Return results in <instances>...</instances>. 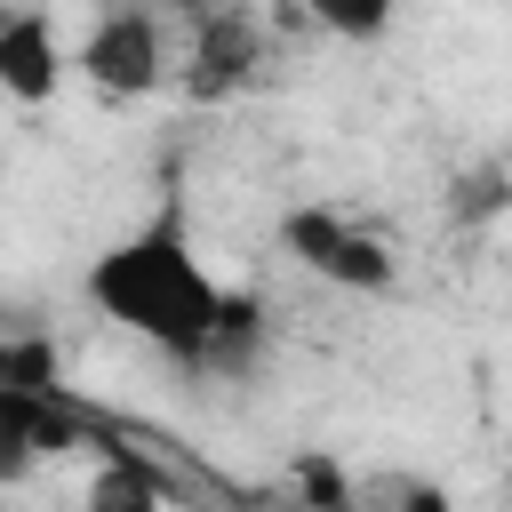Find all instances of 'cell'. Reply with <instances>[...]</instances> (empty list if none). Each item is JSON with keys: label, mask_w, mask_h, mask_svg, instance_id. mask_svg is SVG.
I'll return each instance as SVG.
<instances>
[{"label": "cell", "mask_w": 512, "mask_h": 512, "mask_svg": "<svg viewBox=\"0 0 512 512\" xmlns=\"http://www.w3.org/2000/svg\"><path fill=\"white\" fill-rule=\"evenodd\" d=\"M280 248L304 264V272H320L328 288H352V296H376V288H392V248L376 240V232H360V224H344L336 208H288L280 216Z\"/></svg>", "instance_id": "cell-3"}, {"label": "cell", "mask_w": 512, "mask_h": 512, "mask_svg": "<svg viewBox=\"0 0 512 512\" xmlns=\"http://www.w3.org/2000/svg\"><path fill=\"white\" fill-rule=\"evenodd\" d=\"M72 72L96 88V96H152L168 80V40H160V16L152 8H104L88 24V40L72 48Z\"/></svg>", "instance_id": "cell-2"}, {"label": "cell", "mask_w": 512, "mask_h": 512, "mask_svg": "<svg viewBox=\"0 0 512 512\" xmlns=\"http://www.w3.org/2000/svg\"><path fill=\"white\" fill-rule=\"evenodd\" d=\"M408 512H448V496L440 488H408Z\"/></svg>", "instance_id": "cell-11"}, {"label": "cell", "mask_w": 512, "mask_h": 512, "mask_svg": "<svg viewBox=\"0 0 512 512\" xmlns=\"http://www.w3.org/2000/svg\"><path fill=\"white\" fill-rule=\"evenodd\" d=\"M64 88V40L48 8H16L0 16V96L8 104H48Z\"/></svg>", "instance_id": "cell-4"}, {"label": "cell", "mask_w": 512, "mask_h": 512, "mask_svg": "<svg viewBox=\"0 0 512 512\" xmlns=\"http://www.w3.org/2000/svg\"><path fill=\"white\" fill-rule=\"evenodd\" d=\"M496 208H512V168H464L456 176V192H448V216L456 224H480V216H496Z\"/></svg>", "instance_id": "cell-8"}, {"label": "cell", "mask_w": 512, "mask_h": 512, "mask_svg": "<svg viewBox=\"0 0 512 512\" xmlns=\"http://www.w3.org/2000/svg\"><path fill=\"white\" fill-rule=\"evenodd\" d=\"M80 512H160V480L136 456H104L80 488Z\"/></svg>", "instance_id": "cell-6"}, {"label": "cell", "mask_w": 512, "mask_h": 512, "mask_svg": "<svg viewBox=\"0 0 512 512\" xmlns=\"http://www.w3.org/2000/svg\"><path fill=\"white\" fill-rule=\"evenodd\" d=\"M320 32H336V40H352V48H368V40H384L392 32V16H400V0H296Z\"/></svg>", "instance_id": "cell-7"}, {"label": "cell", "mask_w": 512, "mask_h": 512, "mask_svg": "<svg viewBox=\"0 0 512 512\" xmlns=\"http://www.w3.org/2000/svg\"><path fill=\"white\" fill-rule=\"evenodd\" d=\"M88 304L104 320H120L136 344L168 352V360H216L224 344V320H232V288L200 264L192 248V224L176 200H160L136 232L104 240L80 272Z\"/></svg>", "instance_id": "cell-1"}, {"label": "cell", "mask_w": 512, "mask_h": 512, "mask_svg": "<svg viewBox=\"0 0 512 512\" xmlns=\"http://www.w3.org/2000/svg\"><path fill=\"white\" fill-rule=\"evenodd\" d=\"M296 488H304L312 504H344V472H336L328 456H296Z\"/></svg>", "instance_id": "cell-10"}, {"label": "cell", "mask_w": 512, "mask_h": 512, "mask_svg": "<svg viewBox=\"0 0 512 512\" xmlns=\"http://www.w3.org/2000/svg\"><path fill=\"white\" fill-rule=\"evenodd\" d=\"M0 392H48V344L40 336H8L0 344Z\"/></svg>", "instance_id": "cell-9"}, {"label": "cell", "mask_w": 512, "mask_h": 512, "mask_svg": "<svg viewBox=\"0 0 512 512\" xmlns=\"http://www.w3.org/2000/svg\"><path fill=\"white\" fill-rule=\"evenodd\" d=\"M248 64H256V24L208 8V16H200V40H192V96H224V88H240Z\"/></svg>", "instance_id": "cell-5"}]
</instances>
